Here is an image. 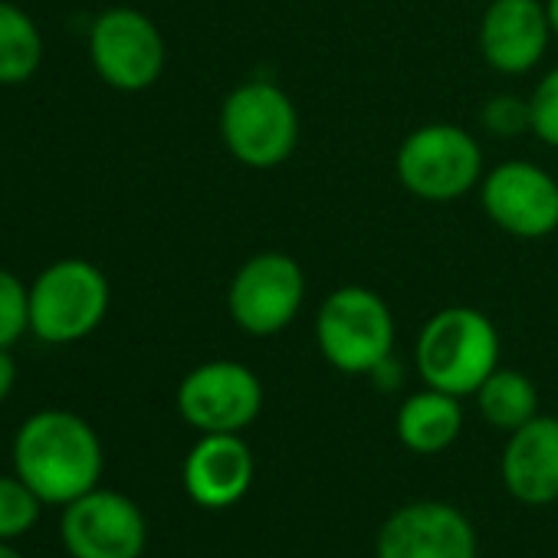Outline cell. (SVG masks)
Listing matches in <instances>:
<instances>
[{
	"mask_svg": "<svg viewBox=\"0 0 558 558\" xmlns=\"http://www.w3.org/2000/svg\"><path fill=\"white\" fill-rule=\"evenodd\" d=\"M14 470L47 506H70L99 486V434L73 411H37L14 437Z\"/></svg>",
	"mask_w": 558,
	"mask_h": 558,
	"instance_id": "1",
	"label": "cell"
},
{
	"mask_svg": "<svg viewBox=\"0 0 558 558\" xmlns=\"http://www.w3.org/2000/svg\"><path fill=\"white\" fill-rule=\"evenodd\" d=\"M44 63V37L37 24L17 8L0 0V86L27 83Z\"/></svg>",
	"mask_w": 558,
	"mask_h": 558,
	"instance_id": "18",
	"label": "cell"
},
{
	"mask_svg": "<svg viewBox=\"0 0 558 558\" xmlns=\"http://www.w3.org/2000/svg\"><path fill=\"white\" fill-rule=\"evenodd\" d=\"M480 125H483V132H489L496 138H519V135L532 132L529 99L512 96V93H496L493 99L483 102Z\"/></svg>",
	"mask_w": 558,
	"mask_h": 558,
	"instance_id": "21",
	"label": "cell"
},
{
	"mask_svg": "<svg viewBox=\"0 0 558 558\" xmlns=\"http://www.w3.org/2000/svg\"><path fill=\"white\" fill-rule=\"evenodd\" d=\"M401 187L427 204H450L483 181V148L476 135L453 122H427L404 135L395 155Z\"/></svg>",
	"mask_w": 558,
	"mask_h": 558,
	"instance_id": "4",
	"label": "cell"
},
{
	"mask_svg": "<svg viewBox=\"0 0 558 558\" xmlns=\"http://www.w3.org/2000/svg\"><path fill=\"white\" fill-rule=\"evenodd\" d=\"M502 483L525 506H548L558 499V417L535 414L509 434Z\"/></svg>",
	"mask_w": 558,
	"mask_h": 558,
	"instance_id": "15",
	"label": "cell"
},
{
	"mask_svg": "<svg viewBox=\"0 0 558 558\" xmlns=\"http://www.w3.org/2000/svg\"><path fill=\"white\" fill-rule=\"evenodd\" d=\"M14 385H17V365L11 359V349H0V404L11 398Z\"/></svg>",
	"mask_w": 558,
	"mask_h": 558,
	"instance_id": "23",
	"label": "cell"
},
{
	"mask_svg": "<svg viewBox=\"0 0 558 558\" xmlns=\"http://www.w3.org/2000/svg\"><path fill=\"white\" fill-rule=\"evenodd\" d=\"M60 538L70 558H142L148 525L129 496L96 486L63 506Z\"/></svg>",
	"mask_w": 558,
	"mask_h": 558,
	"instance_id": "11",
	"label": "cell"
},
{
	"mask_svg": "<svg viewBox=\"0 0 558 558\" xmlns=\"http://www.w3.org/2000/svg\"><path fill=\"white\" fill-rule=\"evenodd\" d=\"M21 279L0 266V349L17 345V339L31 329V300Z\"/></svg>",
	"mask_w": 558,
	"mask_h": 558,
	"instance_id": "20",
	"label": "cell"
},
{
	"mask_svg": "<svg viewBox=\"0 0 558 558\" xmlns=\"http://www.w3.org/2000/svg\"><path fill=\"white\" fill-rule=\"evenodd\" d=\"M476 404H480V414L489 427L512 434L538 414V391L529 381V375L499 365L476 388Z\"/></svg>",
	"mask_w": 558,
	"mask_h": 558,
	"instance_id": "17",
	"label": "cell"
},
{
	"mask_svg": "<svg viewBox=\"0 0 558 558\" xmlns=\"http://www.w3.org/2000/svg\"><path fill=\"white\" fill-rule=\"evenodd\" d=\"M184 489L204 509L240 502L253 483V453L240 434H204L184 460Z\"/></svg>",
	"mask_w": 558,
	"mask_h": 558,
	"instance_id": "14",
	"label": "cell"
},
{
	"mask_svg": "<svg viewBox=\"0 0 558 558\" xmlns=\"http://www.w3.org/2000/svg\"><path fill=\"white\" fill-rule=\"evenodd\" d=\"M545 8H548V21H551V34L558 37V0H545Z\"/></svg>",
	"mask_w": 558,
	"mask_h": 558,
	"instance_id": "24",
	"label": "cell"
},
{
	"mask_svg": "<svg viewBox=\"0 0 558 558\" xmlns=\"http://www.w3.org/2000/svg\"><path fill=\"white\" fill-rule=\"evenodd\" d=\"M486 217L515 240H542L558 230V178L542 165L512 158L480 181Z\"/></svg>",
	"mask_w": 558,
	"mask_h": 558,
	"instance_id": "10",
	"label": "cell"
},
{
	"mask_svg": "<svg viewBox=\"0 0 558 558\" xmlns=\"http://www.w3.org/2000/svg\"><path fill=\"white\" fill-rule=\"evenodd\" d=\"M529 112H532V135L558 151V66L535 83L529 96Z\"/></svg>",
	"mask_w": 558,
	"mask_h": 558,
	"instance_id": "22",
	"label": "cell"
},
{
	"mask_svg": "<svg viewBox=\"0 0 558 558\" xmlns=\"http://www.w3.org/2000/svg\"><path fill=\"white\" fill-rule=\"evenodd\" d=\"M27 300L31 332L50 345H70L102 326L109 313V279L89 259H60L34 279Z\"/></svg>",
	"mask_w": 558,
	"mask_h": 558,
	"instance_id": "6",
	"label": "cell"
},
{
	"mask_svg": "<svg viewBox=\"0 0 558 558\" xmlns=\"http://www.w3.org/2000/svg\"><path fill=\"white\" fill-rule=\"evenodd\" d=\"M395 430L411 453H444L463 430L460 398L437 388H424L398 408Z\"/></svg>",
	"mask_w": 558,
	"mask_h": 558,
	"instance_id": "16",
	"label": "cell"
},
{
	"mask_svg": "<svg viewBox=\"0 0 558 558\" xmlns=\"http://www.w3.org/2000/svg\"><path fill=\"white\" fill-rule=\"evenodd\" d=\"M378 558H476V529L450 502H411L391 512L375 542Z\"/></svg>",
	"mask_w": 558,
	"mask_h": 558,
	"instance_id": "12",
	"label": "cell"
},
{
	"mask_svg": "<svg viewBox=\"0 0 558 558\" xmlns=\"http://www.w3.org/2000/svg\"><path fill=\"white\" fill-rule=\"evenodd\" d=\"M306 303V272L296 256L263 250L240 263L227 287V313L233 326L253 339L290 329Z\"/></svg>",
	"mask_w": 558,
	"mask_h": 558,
	"instance_id": "7",
	"label": "cell"
},
{
	"mask_svg": "<svg viewBox=\"0 0 558 558\" xmlns=\"http://www.w3.org/2000/svg\"><path fill=\"white\" fill-rule=\"evenodd\" d=\"M0 558H24L11 542H0Z\"/></svg>",
	"mask_w": 558,
	"mask_h": 558,
	"instance_id": "25",
	"label": "cell"
},
{
	"mask_svg": "<svg viewBox=\"0 0 558 558\" xmlns=\"http://www.w3.org/2000/svg\"><path fill=\"white\" fill-rule=\"evenodd\" d=\"M545 0H489L480 17V57L499 76L532 73L551 44Z\"/></svg>",
	"mask_w": 558,
	"mask_h": 558,
	"instance_id": "13",
	"label": "cell"
},
{
	"mask_svg": "<svg viewBox=\"0 0 558 558\" xmlns=\"http://www.w3.org/2000/svg\"><path fill=\"white\" fill-rule=\"evenodd\" d=\"M395 316L381 293L349 283L332 290L316 316V345L342 375H375L395 352Z\"/></svg>",
	"mask_w": 558,
	"mask_h": 558,
	"instance_id": "5",
	"label": "cell"
},
{
	"mask_svg": "<svg viewBox=\"0 0 558 558\" xmlns=\"http://www.w3.org/2000/svg\"><path fill=\"white\" fill-rule=\"evenodd\" d=\"M502 339L496 323L473 306H447L434 313L414 345V365L427 388L453 398L476 395V388L499 368Z\"/></svg>",
	"mask_w": 558,
	"mask_h": 558,
	"instance_id": "2",
	"label": "cell"
},
{
	"mask_svg": "<svg viewBox=\"0 0 558 558\" xmlns=\"http://www.w3.org/2000/svg\"><path fill=\"white\" fill-rule=\"evenodd\" d=\"M44 506L47 502L17 473L0 476V542L27 535L37 525Z\"/></svg>",
	"mask_w": 558,
	"mask_h": 558,
	"instance_id": "19",
	"label": "cell"
},
{
	"mask_svg": "<svg viewBox=\"0 0 558 558\" xmlns=\"http://www.w3.org/2000/svg\"><path fill=\"white\" fill-rule=\"evenodd\" d=\"M220 138L243 168L272 171L300 145V109L279 83L246 80L220 106Z\"/></svg>",
	"mask_w": 558,
	"mask_h": 558,
	"instance_id": "3",
	"label": "cell"
},
{
	"mask_svg": "<svg viewBox=\"0 0 558 558\" xmlns=\"http://www.w3.org/2000/svg\"><path fill=\"white\" fill-rule=\"evenodd\" d=\"M178 411L201 434H240L263 411V381L240 362H204L181 378Z\"/></svg>",
	"mask_w": 558,
	"mask_h": 558,
	"instance_id": "8",
	"label": "cell"
},
{
	"mask_svg": "<svg viewBox=\"0 0 558 558\" xmlns=\"http://www.w3.org/2000/svg\"><path fill=\"white\" fill-rule=\"evenodd\" d=\"M89 57L112 89L145 93L165 73V37L142 11L112 8L89 31Z\"/></svg>",
	"mask_w": 558,
	"mask_h": 558,
	"instance_id": "9",
	"label": "cell"
}]
</instances>
